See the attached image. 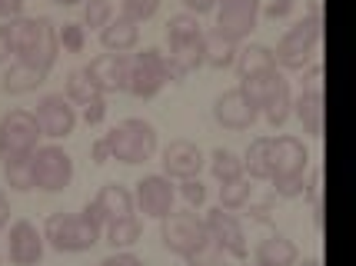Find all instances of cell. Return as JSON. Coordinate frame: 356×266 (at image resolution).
<instances>
[{
    "instance_id": "6da1fadb",
    "label": "cell",
    "mask_w": 356,
    "mask_h": 266,
    "mask_svg": "<svg viewBox=\"0 0 356 266\" xmlns=\"http://www.w3.org/2000/svg\"><path fill=\"white\" fill-rule=\"evenodd\" d=\"M270 160H273V170H270L273 193H277V197H283V200L303 197L307 173H310V150L303 147V140H296V137H290V133H280V137H273Z\"/></svg>"
},
{
    "instance_id": "7a4b0ae2",
    "label": "cell",
    "mask_w": 356,
    "mask_h": 266,
    "mask_svg": "<svg viewBox=\"0 0 356 266\" xmlns=\"http://www.w3.org/2000/svg\"><path fill=\"white\" fill-rule=\"evenodd\" d=\"M10 37H14V60H27L50 74V67L60 57V44H57V27L47 17L10 20Z\"/></svg>"
},
{
    "instance_id": "3957f363",
    "label": "cell",
    "mask_w": 356,
    "mask_h": 266,
    "mask_svg": "<svg viewBox=\"0 0 356 266\" xmlns=\"http://www.w3.org/2000/svg\"><path fill=\"white\" fill-rule=\"evenodd\" d=\"M104 240V226H97L87 213H50L44 223V243L60 253H83Z\"/></svg>"
},
{
    "instance_id": "277c9868",
    "label": "cell",
    "mask_w": 356,
    "mask_h": 266,
    "mask_svg": "<svg viewBox=\"0 0 356 266\" xmlns=\"http://www.w3.org/2000/svg\"><path fill=\"white\" fill-rule=\"evenodd\" d=\"M107 137V147H110V160H117V163H127V167H134V163H147V160L156 153V130L154 124H147V120H140V117H127L120 124L113 126Z\"/></svg>"
},
{
    "instance_id": "5b68a950",
    "label": "cell",
    "mask_w": 356,
    "mask_h": 266,
    "mask_svg": "<svg viewBox=\"0 0 356 266\" xmlns=\"http://www.w3.org/2000/svg\"><path fill=\"white\" fill-rule=\"evenodd\" d=\"M320 37H323V24H316L310 17L296 20L290 31L280 37L277 50H273V60L280 70H307L316 60V50H320Z\"/></svg>"
},
{
    "instance_id": "8992f818",
    "label": "cell",
    "mask_w": 356,
    "mask_h": 266,
    "mask_svg": "<svg viewBox=\"0 0 356 266\" xmlns=\"http://www.w3.org/2000/svg\"><path fill=\"white\" fill-rule=\"evenodd\" d=\"M127 90L140 100H150L156 97L170 77H167V57H163V50L156 47H147L140 50V53H127Z\"/></svg>"
},
{
    "instance_id": "52a82bcc",
    "label": "cell",
    "mask_w": 356,
    "mask_h": 266,
    "mask_svg": "<svg viewBox=\"0 0 356 266\" xmlns=\"http://www.w3.org/2000/svg\"><path fill=\"white\" fill-rule=\"evenodd\" d=\"M40 140V126L31 110H7L0 117V160L10 157H27L37 150Z\"/></svg>"
},
{
    "instance_id": "ba28073f",
    "label": "cell",
    "mask_w": 356,
    "mask_h": 266,
    "mask_svg": "<svg viewBox=\"0 0 356 266\" xmlns=\"http://www.w3.org/2000/svg\"><path fill=\"white\" fill-rule=\"evenodd\" d=\"M33 160V190H44V193H60L70 187L74 180V157L63 150V147H37L31 153Z\"/></svg>"
},
{
    "instance_id": "9c48e42d",
    "label": "cell",
    "mask_w": 356,
    "mask_h": 266,
    "mask_svg": "<svg viewBox=\"0 0 356 266\" xmlns=\"http://www.w3.org/2000/svg\"><path fill=\"white\" fill-rule=\"evenodd\" d=\"M160 236H163V247L177 256H190V253H197L203 243H210V236H207V226H203V219L197 213H177L173 210L170 217L160 219Z\"/></svg>"
},
{
    "instance_id": "30bf717a",
    "label": "cell",
    "mask_w": 356,
    "mask_h": 266,
    "mask_svg": "<svg viewBox=\"0 0 356 266\" xmlns=\"http://www.w3.org/2000/svg\"><path fill=\"white\" fill-rule=\"evenodd\" d=\"M177 206V187L170 183V176L163 173H150L137 183V193H134V210H140L143 217L150 219H163L173 213Z\"/></svg>"
},
{
    "instance_id": "8fae6325",
    "label": "cell",
    "mask_w": 356,
    "mask_h": 266,
    "mask_svg": "<svg viewBox=\"0 0 356 266\" xmlns=\"http://www.w3.org/2000/svg\"><path fill=\"white\" fill-rule=\"evenodd\" d=\"M203 226H207V236H210V243L217 247L220 253H227L233 260H247V236H243V226H240V219L233 217L230 210H210L207 219H203Z\"/></svg>"
},
{
    "instance_id": "7c38bea8",
    "label": "cell",
    "mask_w": 356,
    "mask_h": 266,
    "mask_svg": "<svg viewBox=\"0 0 356 266\" xmlns=\"http://www.w3.org/2000/svg\"><path fill=\"white\" fill-rule=\"evenodd\" d=\"M257 17H260V0H220L213 31L233 44H243L257 27Z\"/></svg>"
},
{
    "instance_id": "4fadbf2b",
    "label": "cell",
    "mask_w": 356,
    "mask_h": 266,
    "mask_svg": "<svg viewBox=\"0 0 356 266\" xmlns=\"http://www.w3.org/2000/svg\"><path fill=\"white\" fill-rule=\"evenodd\" d=\"M37 126H40V137H50V140H67L77 126V110L63 94H47L40 103H37Z\"/></svg>"
},
{
    "instance_id": "5bb4252c",
    "label": "cell",
    "mask_w": 356,
    "mask_h": 266,
    "mask_svg": "<svg viewBox=\"0 0 356 266\" xmlns=\"http://www.w3.org/2000/svg\"><path fill=\"white\" fill-rule=\"evenodd\" d=\"M83 213H87L97 226H107V223H113V219L130 217V213H134V193H130L127 187H120V183H107V187H100V193L87 203Z\"/></svg>"
},
{
    "instance_id": "9a60e30c",
    "label": "cell",
    "mask_w": 356,
    "mask_h": 266,
    "mask_svg": "<svg viewBox=\"0 0 356 266\" xmlns=\"http://www.w3.org/2000/svg\"><path fill=\"white\" fill-rule=\"evenodd\" d=\"M127 53H100L83 67V77L93 83L97 94H117L127 90Z\"/></svg>"
},
{
    "instance_id": "2e32d148",
    "label": "cell",
    "mask_w": 356,
    "mask_h": 266,
    "mask_svg": "<svg viewBox=\"0 0 356 266\" xmlns=\"http://www.w3.org/2000/svg\"><path fill=\"white\" fill-rule=\"evenodd\" d=\"M44 233L33 226L31 219H17L7 236V256L14 266H37L44 260Z\"/></svg>"
},
{
    "instance_id": "e0dca14e",
    "label": "cell",
    "mask_w": 356,
    "mask_h": 266,
    "mask_svg": "<svg viewBox=\"0 0 356 266\" xmlns=\"http://www.w3.org/2000/svg\"><path fill=\"white\" fill-rule=\"evenodd\" d=\"M163 176L170 180H190V176H200L203 170V150L193 140H170L163 147Z\"/></svg>"
},
{
    "instance_id": "ac0fdd59",
    "label": "cell",
    "mask_w": 356,
    "mask_h": 266,
    "mask_svg": "<svg viewBox=\"0 0 356 266\" xmlns=\"http://www.w3.org/2000/svg\"><path fill=\"white\" fill-rule=\"evenodd\" d=\"M213 117H217V124L227 126V130H250V126L257 124L260 110L250 103V97L243 94L240 87H233V90H227V94L217 97Z\"/></svg>"
},
{
    "instance_id": "d6986e66",
    "label": "cell",
    "mask_w": 356,
    "mask_h": 266,
    "mask_svg": "<svg viewBox=\"0 0 356 266\" xmlns=\"http://www.w3.org/2000/svg\"><path fill=\"white\" fill-rule=\"evenodd\" d=\"M44 83H47V70H40V67H33L27 60H10V67L0 77V90L10 97H24V94H33Z\"/></svg>"
},
{
    "instance_id": "ffe728a7",
    "label": "cell",
    "mask_w": 356,
    "mask_h": 266,
    "mask_svg": "<svg viewBox=\"0 0 356 266\" xmlns=\"http://www.w3.org/2000/svg\"><path fill=\"white\" fill-rule=\"evenodd\" d=\"M163 57H167V77L170 80L190 77L197 67H203V33L193 40H184V44H170V53H163Z\"/></svg>"
},
{
    "instance_id": "44dd1931",
    "label": "cell",
    "mask_w": 356,
    "mask_h": 266,
    "mask_svg": "<svg viewBox=\"0 0 356 266\" xmlns=\"http://www.w3.org/2000/svg\"><path fill=\"white\" fill-rule=\"evenodd\" d=\"M100 44L107 53H130L140 44V27L127 17H113L107 27L100 31Z\"/></svg>"
},
{
    "instance_id": "7402d4cb",
    "label": "cell",
    "mask_w": 356,
    "mask_h": 266,
    "mask_svg": "<svg viewBox=\"0 0 356 266\" xmlns=\"http://www.w3.org/2000/svg\"><path fill=\"white\" fill-rule=\"evenodd\" d=\"M286 83V77H283V70L280 67H273V70H264V74H253V77H243L240 80V90L250 97V103L257 110L266 107V100L277 94L280 87Z\"/></svg>"
},
{
    "instance_id": "603a6c76",
    "label": "cell",
    "mask_w": 356,
    "mask_h": 266,
    "mask_svg": "<svg viewBox=\"0 0 356 266\" xmlns=\"http://www.w3.org/2000/svg\"><path fill=\"white\" fill-rule=\"evenodd\" d=\"M300 260L293 240H286L283 233L266 236L264 243L257 247V266H293Z\"/></svg>"
},
{
    "instance_id": "cb8c5ba5",
    "label": "cell",
    "mask_w": 356,
    "mask_h": 266,
    "mask_svg": "<svg viewBox=\"0 0 356 266\" xmlns=\"http://www.w3.org/2000/svg\"><path fill=\"white\" fill-rule=\"evenodd\" d=\"M293 113L310 137H316V140L323 137V94L303 90V94L293 100Z\"/></svg>"
},
{
    "instance_id": "d4e9b609",
    "label": "cell",
    "mask_w": 356,
    "mask_h": 266,
    "mask_svg": "<svg viewBox=\"0 0 356 266\" xmlns=\"http://www.w3.org/2000/svg\"><path fill=\"white\" fill-rule=\"evenodd\" d=\"M236 74L240 80L243 77H253V74H264V70H273L277 60H273V50L264 47V44H243V47H236Z\"/></svg>"
},
{
    "instance_id": "484cf974",
    "label": "cell",
    "mask_w": 356,
    "mask_h": 266,
    "mask_svg": "<svg viewBox=\"0 0 356 266\" xmlns=\"http://www.w3.org/2000/svg\"><path fill=\"white\" fill-rule=\"evenodd\" d=\"M140 236H143V223H140L137 213L120 217L104 226V243H110L113 250H130L134 243H140Z\"/></svg>"
},
{
    "instance_id": "4316f807",
    "label": "cell",
    "mask_w": 356,
    "mask_h": 266,
    "mask_svg": "<svg viewBox=\"0 0 356 266\" xmlns=\"http://www.w3.org/2000/svg\"><path fill=\"white\" fill-rule=\"evenodd\" d=\"M236 47H240V44L220 37L217 31L203 33V63L213 67V70H227V67H233V60H236Z\"/></svg>"
},
{
    "instance_id": "83f0119b",
    "label": "cell",
    "mask_w": 356,
    "mask_h": 266,
    "mask_svg": "<svg viewBox=\"0 0 356 266\" xmlns=\"http://www.w3.org/2000/svg\"><path fill=\"white\" fill-rule=\"evenodd\" d=\"M270 147H273V137H257L247 147V153H243V173H250V180H270V170H273Z\"/></svg>"
},
{
    "instance_id": "f1b7e54d",
    "label": "cell",
    "mask_w": 356,
    "mask_h": 266,
    "mask_svg": "<svg viewBox=\"0 0 356 266\" xmlns=\"http://www.w3.org/2000/svg\"><path fill=\"white\" fill-rule=\"evenodd\" d=\"M210 170H213V176H217L220 183H230V180L247 176V173H243V157H240V153H233L230 147H217V150H213V157H210Z\"/></svg>"
},
{
    "instance_id": "f546056e",
    "label": "cell",
    "mask_w": 356,
    "mask_h": 266,
    "mask_svg": "<svg viewBox=\"0 0 356 266\" xmlns=\"http://www.w3.org/2000/svg\"><path fill=\"white\" fill-rule=\"evenodd\" d=\"M3 180H7V187L17 190V193L33 190V160H31V153H27V157L3 160Z\"/></svg>"
},
{
    "instance_id": "4dcf8cb0",
    "label": "cell",
    "mask_w": 356,
    "mask_h": 266,
    "mask_svg": "<svg viewBox=\"0 0 356 266\" xmlns=\"http://www.w3.org/2000/svg\"><path fill=\"white\" fill-rule=\"evenodd\" d=\"M290 113H293V90H290V80H286L277 94L266 100L264 117H266V124L270 126H283L286 120H290Z\"/></svg>"
},
{
    "instance_id": "1f68e13d",
    "label": "cell",
    "mask_w": 356,
    "mask_h": 266,
    "mask_svg": "<svg viewBox=\"0 0 356 266\" xmlns=\"http://www.w3.org/2000/svg\"><path fill=\"white\" fill-rule=\"evenodd\" d=\"M253 200V187H250L247 176H240V180H230V183H220V206L223 210H243V206Z\"/></svg>"
},
{
    "instance_id": "d6a6232c",
    "label": "cell",
    "mask_w": 356,
    "mask_h": 266,
    "mask_svg": "<svg viewBox=\"0 0 356 266\" xmlns=\"http://www.w3.org/2000/svg\"><path fill=\"white\" fill-rule=\"evenodd\" d=\"M203 27L200 20H197V14H173L170 24H167V40L170 44H184V40H193V37H200Z\"/></svg>"
},
{
    "instance_id": "836d02e7",
    "label": "cell",
    "mask_w": 356,
    "mask_h": 266,
    "mask_svg": "<svg viewBox=\"0 0 356 266\" xmlns=\"http://www.w3.org/2000/svg\"><path fill=\"white\" fill-rule=\"evenodd\" d=\"M63 97H67L70 103H77V107H87L90 100H97V97H104V94L93 90V83L83 77V70H70V74H67V94Z\"/></svg>"
},
{
    "instance_id": "e575fe53",
    "label": "cell",
    "mask_w": 356,
    "mask_h": 266,
    "mask_svg": "<svg viewBox=\"0 0 356 266\" xmlns=\"http://www.w3.org/2000/svg\"><path fill=\"white\" fill-rule=\"evenodd\" d=\"M110 20H113V3H110V0H87V3H83V27L104 31Z\"/></svg>"
},
{
    "instance_id": "d590c367",
    "label": "cell",
    "mask_w": 356,
    "mask_h": 266,
    "mask_svg": "<svg viewBox=\"0 0 356 266\" xmlns=\"http://www.w3.org/2000/svg\"><path fill=\"white\" fill-rule=\"evenodd\" d=\"M57 44L67 53H83V47H87V27L83 24H63L57 31Z\"/></svg>"
},
{
    "instance_id": "8d00e7d4",
    "label": "cell",
    "mask_w": 356,
    "mask_h": 266,
    "mask_svg": "<svg viewBox=\"0 0 356 266\" xmlns=\"http://www.w3.org/2000/svg\"><path fill=\"white\" fill-rule=\"evenodd\" d=\"M160 10V0H124L120 3V17L134 20V24H143Z\"/></svg>"
},
{
    "instance_id": "74e56055",
    "label": "cell",
    "mask_w": 356,
    "mask_h": 266,
    "mask_svg": "<svg viewBox=\"0 0 356 266\" xmlns=\"http://www.w3.org/2000/svg\"><path fill=\"white\" fill-rule=\"evenodd\" d=\"M177 193L186 200V206L190 210H197V206L207 203V187L200 183V176H190V180H180V187H177Z\"/></svg>"
},
{
    "instance_id": "f35d334b",
    "label": "cell",
    "mask_w": 356,
    "mask_h": 266,
    "mask_svg": "<svg viewBox=\"0 0 356 266\" xmlns=\"http://www.w3.org/2000/svg\"><path fill=\"white\" fill-rule=\"evenodd\" d=\"M303 193H307V200H310L313 210H323V170H320V167H313V170L307 173Z\"/></svg>"
},
{
    "instance_id": "ab89813d",
    "label": "cell",
    "mask_w": 356,
    "mask_h": 266,
    "mask_svg": "<svg viewBox=\"0 0 356 266\" xmlns=\"http://www.w3.org/2000/svg\"><path fill=\"white\" fill-rule=\"evenodd\" d=\"M223 256V253L213 247V243H203L197 253H190V256H184L186 266H217V260Z\"/></svg>"
},
{
    "instance_id": "60d3db41",
    "label": "cell",
    "mask_w": 356,
    "mask_h": 266,
    "mask_svg": "<svg viewBox=\"0 0 356 266\" xmlns=\"http://www.w3.org/2000/svg\"><path fill=\"white\" fill-rule=\"evenodd\" d=\"M296 7V0H266L260 3V14L270 17V20H283V17H290Z\"/></svg>"
},
{
    "instance_id": "b9f144b4",
    "label": "cell",
    "mask_w": 356,
    "mask_h": 266,
    "mask_svg": "<svg viewBox=\"0 0 356 266\" xmlns=\"http://www.w3.org/2000/svg\"><path fill=\"white\" fill-rule=\"evenodd\" d=\"M104 117H107V100H104V97H97V100H90V103L83 107V120H87V126L104 124Z\"/></svg>"
},
{
    "instance_id": "7bdbcfd3",
    "label": "cell",
    "mask_w": 356,
    "mask_h": 266,
    "mask_svg": "<svg viewBox=\"0 0 356 266\" xmlns=\"http://www.w3.org/2000/svg\"><path fill=\"white\" fill-rule=\"evenodd\" d=\"M303 90L323 94V63H320V60L310 63V74H307V83H303Z\"/></svg>"
},
{
    "instance_id": "ee69618b",
    "label": "cell",
    "mask_w": 356,
    "mask_h": 266,
    "mask_svg": "<svg viewBox=\"0 0 356 266\" xmlns=\"http://www.w3.org/2000/svg\"><path fill=\"white\" fill-rule=\"evenodd\" d=\"M14 57V37H10V24H0V63Z\"/></svg>"
},
{
    "instance_id": "f6af8a7d",
    "label": "cell",
    "mask_w": 356,
    "mask_h": 266,
    "mask_svg": "<svg viewBox=\"0 0 356 266\" xmlns=\"http://www.w3.org/2000/svg\"><path fill=\"white\" fill-rule=\"evenodd\" d=\"M24 14V0H0V20H17Z\"/></svg>"
},
{
    "instance_id": "bcb514c9",
    "label": "cell",
    "mask_w": 356,
    "mask_h": 266,
    "mask_svg": "<svg viewBox=\"0 0 356 266\" xmlns=\"http://www.w3.org/2000/svg\"><path fill=\"white\" fill-rule=\"evenodd\" d=\"M186 3V14H210V10H213V7H217L220 0H184Z\"/></svg>"
},
{
    "instance_id": "7dc6e473",
    "label": "cell",
    "mask_w": 356,
    "mask_h": 266,
    "mask_svg": "<svg viewBox=\"0 0 356 266\" xmlns=\"http://www.w3.org/2000/svg\"><path fill=\"white\" fill-rule=\"evenodd\" d=\"M90 157H93V163H107V160H110L107 137H100V140H93V147H90Z\"/></svg>"
},
{
    "instance_id": "c3c4849f",
    "label": "cell",
    "mask_w": 356,
    "mask_h": 266,
    "mask_svg": "<svg viewBox=\"0 0 356 266\" xmlns=\"http://www.w3.org/2000/svg\"><path fill=\"white\" fill-rule=\"evenodd\" d=\"M110 260H113V266H143L140 256H134V253H127V250H117Z\"/></svg>"
},
{
    "instance_id": "681fc988",
    "label": "cell",
    "mask_w": 356,
    "mask_h": 266,
    "mask_svg": "<svg viewBox=\"0 0 356 266\" xmlns=\"http://www.w3.org/2000/svg\"><path fill=\"white\" fill-rule=\"evenodd\" d=\"M307 17L316 20V24H323V0H310L307 3Z\"/></svg>"
},
{
    "instance_id": "f907efd6",
    "label": "cell",
    "mask_w": 356,
    "mask_h": 266,
    "mask_svg": "<svg viewBox=\"0 0 356 266\" xmlns=\"http://www.w3.org/2000/svg\"><path fill=\"white\" fill-rule=\"evenodd\" d=\"M7 223H10V203H7V197L0 193V230H3Z\"/></svg>"
},
{
    "instance_id": "816d5d0a",
    "label": "cell",
    "mask_w": 356,
    "mask_h": 266,
    "mask_svg": "<svg viewBox=\"0 0 356 266\" xmlns=\"http://www.w3.org/2000/svg\"><path fill=\"white\" fill-rule=\"evenodd\" d=\"M293 266H323V263H320V260H296Z\"/></svg>"
},
{
    "instance_id": "f5cc1de1",
    "label": "cell",
    "mask_w": 356,
    "mask_h": 266,
    "mask_svg": "<svg viewBox=\"0 0 356 266\" xmlns=\"http://www.w3.org/2000/svg\"><path fill=\"white\" fill-rule=\"evenodd\" d=\"M54 3H60V7H74V3H80V0H54Z\"/></svg>"
},
{
    "instance_id": "db71d44e",
    "label": "cell",
    "mask_w": 356,
    "mask_h": 266,
    "mask_svg": "<svg viewBox=\"0 0 356 266\" xmlns=\"http://www.w3.org/2000/svg\"><path fill=\"white\" fill-rule=\"evenodd\" d=\"M97 266H113V260H110V256H107V260H100V263H97Z\"/></svg>"
}]
</instances>
